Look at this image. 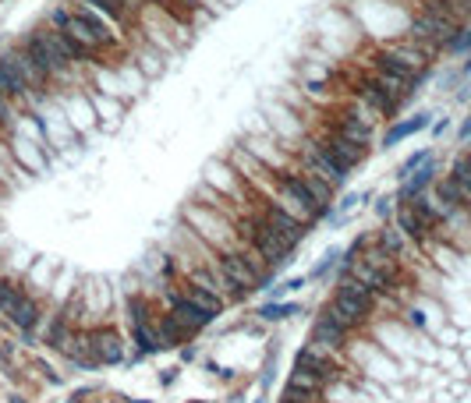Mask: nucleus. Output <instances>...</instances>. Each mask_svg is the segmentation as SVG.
Here are the masks:
<instances>
[{
    "instance_id": "9",
    "label": "nucleus",
    "mask_w": 471,
    "mask_h": 403,
    "mask_svg": "<svg viewBox=\"0 0 471 403\" xmlns=\"http://www.w3.org/2000/svg\"><path fill=\"white\" fill-rule=\"evenodd\" d=\"M170 287L178 290V294H185L188 301H195L198 308H205V312H210V315H220L223 308H227V301H223V297H220L216 290H210V287H198V283H192L188 276H181V272H178V280H170Z\"/></svg>"
},
{
    "instance_id": "13",
    "label": "nucleus",
    "mask_w": 471,
    "mask_h": 403,
    "mask_svg": "<svg viewBox=\"0 0 471 403\" xmlns=\"http://www.w3.org/2000/svg\"><path fill=\"white\" fill-rule=\"evenodd\" d=\"M429 113H418V117H407V120H397L394 124V128L387 131V135H382V145H387V149H394V145H400L404 138H411V135H418V131H425L429 128Z\"/></svg>"
},
{
    "instance_id": "25",
    "label": "nucleus",
    "mask_w": 471,
    "mask_h": 403,
    "mask_svg": "<svg viewBox=\"0 0 471 403\" xmlns=\"http://www.w3.org/2000/svg\"><path fill=\"white\" fill-rule=\"evenodd\" d=\"M457 142H461V145H464V142H471V113H468V120L457 128Z\"/></svg>"
},
{
    "instance_id": "4",
    "label": "nucleus",
    "mask_w": 471,
    "mask_h": 403,
    "mask_svg": "<svg viewBox=\"0 0 471 403\" xmlns=\"http://www.w3.org/2000/svg\"><path fill=\"white\" fill-rule=\"evenodd\" d=\"M312 145L319 149V156H326V160H330L333 167H340L344 174H351V170H355V167L369 156L365 145H355V142H347V138H340V135H333V131L312 138Z\"/></svg>"
},
{
    "instance_id": "2",
    "label": "nucleus",
    "mask_w": 471,
    "mask_h": 403,
    "mask_svg": "<svg viewBox=\"0 0 471 403\" xmlns=\"http://www.w3.org/2000/svg\"><path fill=\"white\" fill-rule=\"evenodd\" d=\"M185 216L195 223V230H192L195 237L210 241L216 252H234V241H238V237L230 234V223L223 220V212L216 205H192Z\"/></svg>"
},
{
    "instance_id": "7",
    "label": "nucleus",
    "mask_w": 471,
    "mask_h": 403,
    "mask_svg": "<svg viewBox=\"0 0 471 403\" xmlns=\"http://www.w3.org/2000/svg\"><path fill=\"white\" fill-rule=\"evenodd\" d=\"M93 357H96V364H121L124 361V339L110 326H96L93 329Z\"/></svg>"
},
{
    "instance_id": "26",
    "label": "nucleus",
    "mask_w": 471,
    "mask_h": 403,
    "mask_svg": "<svg viewBox=\"0 0 471 403\" xmlns=\"http://www.w3.org/2000/svg\"><path fill=\"white\" fill-rule=\"evenodd\" d=\"M0 364H8V368H11V350H8L4 339H0Z\"/></svg>"
},
{
    "instance_id": "1",
    "label": "nucleus",
    "mask_w": 471,
    "mask_h": 403,
    "mask_svg": "<svg viewBox=\"0 0 471 403\" xmlns=\"http://www.w3.org/2000/svg\"><path fill=\"white\" fill-rule=\"evenodd\" d=\"M53 25L61 28V32L68 36V43L75 46V53L82 60H96L117 43V36L110 32V21L93 11V8H78V11H53Z\"/></svg>"
},
{
    "instance_id": "10",
    "label": "nucleus",
    "mask_w": 471,
    "mask_h": 403,
    "mask_svg": "<svg viewBox=\"0 0 471 403\" xmlns=\"http://www.w3.org/2000/svg\"><path fill=\"white\" fill-rule=\"evenodd\" d=\"M436 184V160H429V163H422L415 174H407L404 180H400V188H397V202H411V198H418V195H425L429 188Z\"/></svg>"
},
{
    "instance_id": "24",
    "label": "nucleus",
    "mask_w": 471,
    "mask_h": 403,
    "mask_svg": "<svg viewBox=\"0 0 471 403\" xmlns=\"http://www.w3.org/2000/svg\"><path fill=\"white\" fill-rule=\"evenodd\" d=\"M302 287H305V276H294V280H284V283H280V290H277V297H280V294H294V290H302Z\"/></svg>"
},
{
    "instance_id": "17",
    "label": "nucleus",
    "mask_w": 471,
    "mask_h": 403,
    "mask_svg": "<svg viewBox=\"0 0 471 403\" xmlns=\"http://www.w3.org/2000/svg\"><path fill=\"white\" fill-rule=\"evenodd\" d=\"M43 142H28V138H15V156L18 163H25V170H43Z\"/></svg>"
},
{
    "instance_id": "27",
    "label": "nucleus",
    "mask_w": 471,
    "mask_h": 403,
    "mask_svg": "<svg viewBox=\"0 0 471 403\" xmlns=\"http://www.w3.org/2000/svg\"><path fill=\"white\" fill-rule=\"evenodd\" d=\"M4 117H11V100L0 96V120H4Z\"/></svg>"
},
{
    "instance_id": "14",
    "label": "nucleus",
    "mask_w": 471,
    "mask_h": 403,
    "mask_svg": "<svg viewBox=\"0 0 471 403\" xmlns=\"http://www.w3.org/2000/svg\"><path fill=\"white\" fill-rule=\"evenodd\" d=\"M376 244L387 252L390 259H397V262H404V255H407V247H411V241L400 234V227L397 223H390V227H382L379 234H376Z\"/></svg>"
},
{
    "instance_id": "21",
    "label": "nucleus",
    "mask_w": 471,
    "mask_h": 403,
    "mask_svg": "<svg viewBox=\"0 0 471 403\" xmlns=\"http://www.w3.org/2000/svg\"><path fill=\"white\" fill-rule=\"evenodd\" d=\"M429 160H432V149H418V152H411V156H407V160L397 167V177L404 180L407 174H415V170H418L422 163H429Z\"/></svg>"
},
{
    "instance_id": "22",
    "label": "nucleus",
    "mask_w": 471,
    "mask_h": 403,
    "mask_svg": "<svg viewBox=\"0 0 471 403\" xmlns=\"http://www.w3.org/2000/svg\"><path fill=\"white\" fill-rule=\"evenodd\" d=\"M447 50H450V53H471V25H461V28H457V36L450 39Z\"/></svg>"
},
{
    "instance_id": "12",
    "label": "nucleus",
    "mask_w": 471,
    "mask_h": 403,
    "mask_svg": "<svg viewBox=\"0 0 471 403\" xmlns=\"http://www.w3.org/2000/svg\"><path fill=\"white\" fill-rule=\"evenodd\" d=\"M39 319H43V304H39V297H36V294H25V297L11 308V315H8V322H11V326H18L21 332H36Z\"/></svg>"
},
{
    "instance_id": "18",
    "label": "nucleus",
    "mask_w": 471,
    "mask_h": 403,
    "mask_svg": "<svg viewBox=\"0 0 471 403\" xmlns=\"http://www.w3.org/2000/svg\"><path fill=\"white\" fill-rule=\"evenodd\" d=\"M287 389H298V393L319 396V389H322V379L315 375V371H308V368H298V364H294V371L287 375Z\"/></svg>"
},
{
    "instance_id": "23",
    "label": "nucleus",
    "mask_w": 471,
    "mask_h": 403,
    "mask_svg": "<svg viewBox=\"0 0 471 403\" xmlns=\"http://www.w3.org/2000/svg\"><path fill=\"white\" fill-rule=\"evenodd\" d=\"M280 403H315V396H308V393H298V389H284Z\"/></svg>"
},
{
    "instance_id": "5",
    "label": "nucleus",
    "mask_w": 471,
    "mask_h": 403,
    "mask_svg": "<svg viewBox=\"0 0 471 403\" xmlns=\"http://www.w3.org/2000/svg\"><path fill=\"white\" fill-rule=\"evenodd\" d=\"M163 297H167V312L174 315V319H178L188 332H198V329H205V326H210L216 315H210V312H205V308H198L195 301H188L185 294H178V290H174L170 283H167V290H163Z\"/></svg>"
},
{
    "instance_id": "19",
    "label": "nucleus",
    "mask_w": 471,
    "mask_h": 403,
    "mask_svg": "<svg viewBox=\"0 0 471 403\" xmlns=\"http://www.w3.org/2000/svg\"><path fill=\"white\" fill-rule=\"evenodd\" d=\"M298 312H302V304H294V301H290V304L270 301V304H262V308H259L255 315H259L262 322H284V319H290V315H298Z\"/></svg>"
},
{
    "instance_id": "8",
    "label": "nucleus",
    "mask_w": 471,
    "mask_h": 403,
    "mask_svg": "<svg viewBox=\"0 0 471 403\" xmlns=\"http://www.w3.org/2000/svg\"><path fill=\"white\" fill-rule=\"evenodd\" d=\"M298 368H308V371H315V375L326 382V379H333L337 375V350H326V347H319V344H308V347H302L298 350Z\"/></svg>"
},
{
    "instance_id": "16",
    "label": "nucleus",
    "mask_w": 471,
    "mask_h": 403,
    "mask_svg": "<svg viewBox=\"0 0 471 403\" xmlns=\"http://www.w3.org/2000/svg\"><path fill=\"white\" fill-rule=\"evenodd\" d=\"M0 96H4V100H25V96H33V92H28V85L4 64V60H0Z\"/></svg>"
},
{
    "instance_id": "28",
    "label": "nucleus",
    "mask_w": 471,
    "mask_h": 403,
    "mask_svg": "<svg viewBox=\"0 0 471 403\" xmlns=\"http://www.w3.org/2000/svg\"><path fill=\"white\" fill-rule=\"evenodd\" d=\"M464 160H468V163H471V149H468V152H464Z\"/></svg>"
},
{
    "instance_id": "3",
    "label": "nucleus",
    "mask_w": 471,
    "mask_h": 403,
    "mask_svg": "<svg viewBox=\"0 0 471 403\" xmlns=\"http://www.w3.org/2000/svg\"><path fill=\"white\" fill-rule=\"evenodd\" d=\"M245 241H248L270 265H284V262H290V255H294V244H290L287 237H280L273 227H266L259 216L252 220V230L245 234Z\"/></svg>"
},
{
    "instance_id": "20",
    "label": "nucleus",
    "mask_w": 471,
    "mask_h": 403,
    "mask_svg": "<svg viewBox=\"0 0 471 403\" xmlns=\"http://www.w3.org/2000/svg\"><path fill=\"white\" fill-rule=\"evenodd\" d=\"M450 177H454V184H457V188L464 191V198L471 202V163L464 160V152H461V156L450 163Z\"/></svg>"
},
{
    "instance_id": "11",
    "label": "nucleus",
    "mask_w": 471,
    "mask_h": 403,
    "mask_svg": "<svg viewBox=\"0 0 471 403\" xmlns=\"http://www.w3.org/2000/svg\"><path fill=\"white\" fill-rule=\"evenodd\" d=\"M347 336H351V329H344V326H340L337 319H330L326 312L312 322V344L326 347V350H340V347L347 344Z\"/></svg>"
},
{
    "instance_id": "6",
    "label": "nucleus",
    "mask_w": 471,
    "mask_h": 403,
    "mask_svg": "<svg viewBox=\"0 0 471 403\" xmlns=\"http://www.w3.org/2000/svg\"><path fill=\"white\" fill-rule=\"evenodd\" d=\"M259 220L266 223V227H273L280 237H287L294 247H298V244H302V237H305V223H302L294 212H287L280 202H266V205H262Z\"/></svg>"
},
{
    "instance_id": "15",
    "label": "nucleus",
    "mask_w": 471,
    "mask_h": 403,
    "mask_svg": "<svg viewBox=\"0 0 471 403\" xmlns=\"http://www.w3.org/2000/svg\"><path fill=\"white\" fill-rule=\"evenodd\" d=\"M28 294V287L15 276H0V315H11V308Z\"/></svg>"
}]
</instances>
